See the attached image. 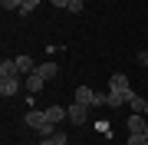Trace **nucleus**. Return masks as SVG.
<instances>
[{
	"label": "nucleus",
	"mask_w": 148,
	"mask_h": 145,
	"mask_svg": "<svg viewBox=\"0 0 148 145\" xmlns=\"http://www.w3.org/2000/svg\"><path fill=\"white\" fill-rule=\"evenodd\" d=\"M125 125H128V135H145V129H148V115H142V112H132Z\"/></svg>",
	"instance_id": "nucleus-1"
},
{
	"label": "nucleus",
	"mask_w": 148,
	"mask_h": 145,
	"mask_svg": "<svg viewBox=\"0 0 148 145\" xmlns=\"http://www.w3.org/2000/svg\"><path fill=\"white\" fill-rule=\"evenodd\" d=\"M16 92H20V76H3V79H0V96L13 99Z\"/></svg>",
	"instance_id": "nucleus-2"
},
{
	"label": "nucleus",
	"mask_w": 148,
	"mask_h": 145,
	"mask_svg": "<svg viewBox=\"0 0 148 145\" xmlns=\"http://www.w3.org/2000/svg\"><path fill=\"white\" fill-rule=\"evenodd\" d=\"M135 96H138L135 89H128V92H115V89H109V106H112V109H115V106H125V102H132Z\"/></svg>",
	"instance_id": "nucleus-3"
},
{
	"label": "nucleus",
	"mask_w": 148,
	"mask_h": 145,
	"mask_svg": "<svg viewBox=\"0 0 148 145\" xmlns=\"http://www.w3.org/2000/svg\"><path fill=\"white\" fill-rule=\"evenodd\" d=\"M23 86H27V92H30V96H36V92H43V86H46V79H43L40 73H30Z\"/></svg>",
	"instance_id": "nucleus-4"
},
{
	"label": "nucleus",
	"mask_w": 148,
	"mask_h": 145,
	"mask_svg": "<svg viewBox=\"0 0 148 145\" xmlns=\"http://www.w3.org/2000/svg\"><path fill=\"white\" fill-rule=\"evenodd\" d=\"M86 102H73V106H69V122H76V125H82L86 122Z\"/></svg>",
	"instance_id": "nucleus-5"
},
{
	"label": "nucleus",
	"mask_w": 148,
	"mask_h": 145,
	"mask_svg": "<svg viewBox=\"0 0 148 145\" xmlns=\"http://www.w3.org/2000/svg\"><path fill=\"white\" fill-rule=\"evenodd\" d=\"M46 119H49L53 125H59L63 119H69V109H63V106H49V109H46Z\"/></svg>",
	"instance_id": "nucleus-6"
},
{
	"label": "nucleus",
	"mask_w": 148,
	"mask_h": 145,
	"mask_svg": "<svg viewBox=\"0 0 148 145\" xmlns=\"http://www.w3.org/2000/svg\"><path fill=\"white\" fill-rule=\"evenodd\" d=\"M36 73H40V76H43V79H46V82H49V79H53V76L59 73V66L53 63V59H46V63H40V66H36Z\"/></svg>",
	"instance_id": "nucleus-7"
},
{
	"label": "nucleus",
	"mask_w": 148,
	"mask_h": 145,
	"mask_svg": "<svg viewBox=\"0 0 148 145\" xmlns=\"http://www.w3.org/2000/svg\"><path fill=\"white\" fill-rule=\"evenodd\" d=\"M112 89L115 92H128L132 86H128V76L125 73H112Z\"/></svg>",
	"instance_id": "nucleus-8"
},
{
	"label": "nucleus",
	"mask_w": 148,
	"mask_h": 145,
	"mask_svg": "<svg viewBox=\"0 0 148 145\" xmlns=\"http://www.w3.org/2000/svg\"><path fill=\"white\" fill-rule=\"evenodd\" d=\"M69 142V135L63 129H56V135H49V139H40V145H66Z\"/></svg>",
	"instance_id": "nucleus-9"
},
{
	"label": "nucleus",
	"mask_w": 148,
	"mask_h": 145,
	"mask_svg": "<svg viewBox=\"0 0 148 145\" xmlns=\"http://www.w3.org/2000/svg\"><path fill=\"white\" fill-rule=\"evenodd\" d=\"M3 76H20L16 59H3V63H0V79H3Z\"/></svg>",
	"instance_id": "nucleus-10"
},
{
	"label": "nucleus",
	"mask_w": 148,
	"mask_h": 145,
	"mask_svg": "<svg viewBox=\"0 0 148 145\" xmlns=\"http://www.w3.org/2000/svg\"><path fill=\"white\" fill-rule=\"evenodd\" d=\"M16 69L30 76V73H36V66H33V59H30V56H16Z\"/></svg>",
	"instance_id": "nucleus-11"
},
{
	"label": "nucleus",
	"mask_w": 148,
	"mask_h": 145,
	"mask_svg": "<svg viewBox=\"0 0 148 145\" xmlns=\"http://www.w3.org/2000/svg\"><path fill=\"white\" fill-rule=\"evenodd\" d=\"M36 7H40V0H23V3H20V10H16V13H20V16H30L33 10H36Z\"/></svg>",
	"instance_id": "nucleus-12"
},
{
	"label": "nucleus",
	"mask_w": 148,
	"mask_h": 145,
	"mask_svg": "<svg viewBox=\"0 0 148 145\" xmlns=\"http://www.w3.org/2000/svg\"><path fill=\"white\" fill-rule=\"evenodd\" d=\"M20 3H23V0H0V7H3L7 13H13V10H20Z\"/></svg>",
	"instance_id": "nucleus-13"
},
{
	"label": "nucleus",
	"mask_w": 148,
	"mask_h": 145,
	"mask_svg": "<svg viewBox=\"0 0 148 145\" xmlns=\"http://www.w3.org/2000/svg\"><path fill=\"white\" fill-rule=\"evenodd\" d=\"M128 106H132V112H145V99H142V96H135Z\"/></svg>",
	"instance_id": "nucleus-14"
},
{
	"label": "nucleus",
	"mask_w": 148,
	"mask_h": 145,
	"mask_svg": "<svg viewBox=\"0 0 148 145\" xmlns=\"http://www.w3.org/2000/svg\"><path fill=\"white\" fill-rule=\"evenodd\" d=\"M82 7H86V0H69V13H82Z\"/></svg>",
	"instance_id": "nucleus-15"
},
{
	"label": "nucleus",
	"mask_w": 148,
	"mask_h": 145,
	"mask_svg": "<svg viewBox=\"0 0 148 145\" xmlns=\"http://www.w3.org/2000/svg\"><path fill=\"white\" fill-rule=\"evenodd\" d=\"M95 129H99V132H102V135H112V125H109V122H106V119H99V122H95Z\"/></svg>",
	"instance_id": "nucleus-16"
},
{
	"label": "nucleus",
	"mask_w": 148,
	"mask_h": 145,
	"mask_svg": "<svg viewBox=\"0 0 148 145\" xmlns=\"http://www.w3.org/2000/svg\"><path fill=\"white\" fill-rule=\"evenodd\" d=\"M128 145H148V135H128Z\"/></svg>",
	"instance_id": "nucleus-17"
},
{
	"label": "nucleus",
	"mask_w": 148,
	"mask_h": 145,
	"mask_svg": "<svg viewBox=\"0 0 148 145\" xmlns=\"http://www.w3.org/2000/svg\"><path fill=\"white\" fill-rule=\"evenodd\" d=\"M53 7H59V10H69V0H49Z\"/></svg>",
	"instance_id": "nucleus-18"
},
{
	"label": "nucleus",
	"mask_w": 148,
	"mask_h": 145,
	"mask_svg": "<svg viewBox=\"0 0 148 145\" xmlns=\"http://www.w3.org/2000/svg\"><path fill=\"white\" fill-rule=\"evenodd\" d=\"M138 63H142V66H148V49H142V53H138Z\"/></svg>",
	"instance_id": "nucleus-19"
},
{
	"label": "nucleus",
	"mask_w": 148,
	"mask_h": 145,
	"mask_svg": "<svg viewBox=\"0 0 148 145\" xmlns=\"http://www.w3.org/2000/svg\"><path fill=\"white\" fill-rule=\"evenodd\" d=\"M142 115H148V99H145V112H142Z\"/></svg>",
	"instance_id": "nucleus-20"
},
{
	"label": "nucleus",
	"mask_w": 148,
	"mask_h": 145,
	"mask_svg": "<svg viewBox=\"0 0 148 145\" xmlns=\"http://www.w3.org/2000/svg\"><path fill=\"white\" fill-rule=\"evenodd\" d=\"M145 135H148V129H145Z\"/></svg>",
	"instance_id": "nucleus-21"
}]
</instances>
